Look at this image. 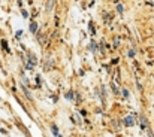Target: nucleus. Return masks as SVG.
I'll return each mask as SVG.
<instances>
[{
  "mask_svg": "<svg viewBox=\"0 0 154 137\" xmlns=\"http://www.w3.org/2000/svg\"><path fill=\"white\" fill-rule=\"evenodd\" d=\"M51 131H53V134H54L56 137H61V136H60V133H58V128H57L56 125H51Z\"/></svg>",
  "mask_w": 154,
  "mask_h": 137,
  "instance_id": "obj_2",
  "label": "nucleus"
},
{
  "mask_svg": "<svg viewBox=\"0 0 154 137\" xmlns=\"http://www.w3.org/2000/svg\"><path fill=\"white\" fill-rule=\"evenodd\" d=\"M124 124H126L127 127H132V125H135V119H133V116H127V118L124 119Z\"/></svg>",
  "mask_w": 154,
  "mask_h": 137,
  "instance_id": "obj_1",
  "label": "nucleus"
},
{
  "mask_svg": "<svg viewBox=\"0 0 154 137\" xmlns=\"http://www.w3.org/2000/svg\"><path fill=\"white\" fill-rule=\"evenodd\" d=\"M90 49H91L93 52H96V42H94V40H91V43H90Z\"/></svg>",
  "mask_w": 154,
  "mask_h": 137,
  "instance_id": "obj_4",
  "label": "nucleus"
},
{
  "mask_svg": "<svg viewBox=\"0 0 154 137\" xmlns=\"http://www.w3.org/2000/svg\"><path fill=\"white\" fill-rule=\"evenodd\" d=\"M112 88H114V92H118V89H117V86H115V84H112Z\"/></svg>",
  "mask_w": 154,
  "mask_h": 137,
  "instance_id": "obj_13",
  "label": "nucleus"
},
{
  "mask_svg": "<svg viewBox=\"0 0 154 137\" xmlns=\"http://www.w3.org/2000/svg\"><path fill=\"white\" fill-rule=\"evenodd\" d=\"M21 34H23V32H21V30H20V32H17V34H15V36H17V37H20V36H21Z\"/></svg>",
  "mask_w": 154,
  "mask_h": 137,
  "instance_id": "obj_11",
  "label": "nucleus"
},
{
  "mask_svg": "<svg viewBox=\"0 0 154 137\" xmlns=\"http://www.w3.org/2000/svg\"><path fill=\"white\" fill-rule=\"evenodd\" d=\"M2 46H3V49H5V51H8V52H9V46L6 45V40H2Z\"/></svg>",
  "mask_w": 154,
  "mask_h": 137,
  "instance_id": "obj_5",
  "label": "nucleus"
},
{
  "mask_svg": "<svg viewBox=\"0 0 154 137\" xmlns=\"http://www.w3.org/2000/svg\"><path fill=\"white\" fill-rule=\"evenodd\" d=\"M129 57H130V58H133V57H135V51H133V49H132V51H129Z\"/></svg>",
  "mask_w": 154,
  "mask_h": 137,
  "instance_id": "obj_8",
  "label": "nucleus"
},
{
  "mask_svg": "<svg viewBox=\"0 0 154 137\" xmlns=\"http://www.w3.org/2000/svg\"><path fill=\"white\" fill-rule=\"evenodd\" d=\"M123 95H124V97H129V91H127V89H123Z\"/></svg>",
  "mask_w": 154,
  "mask_h": 137,
  "instance_id": "obj_10",
  "label": "nucleus"
},
{
  "mask_svg": "<svg viewBox=\"0 0 154 137\" xmlns=\"http://www.w3.org/2000/svg\"><path fill=\"white\" fill-rule=\"evenodd\" d=\"M88 29H90V33H91V34H94V26H93V23H90V24H88Z\"/></svg>",
  "mask_w": 154,
  "mask_h": 137,
  "instance_id": "obj_7",
  "label": "nucleus"
},
{
  "mask_svg": "<svg viewBox=\"0 0 154 137\" xmlns=\"http://www.w3.org/2000/svg\"><path fill=\"white\" fill-rule=\"evenodd\" d=\"M117 9H118V12L121 14V12H123V5H118V6H117Z\"/></svg>",
  "mask_w": 154,
  "mask_h": 137,
  "instance_id": "obj_9",
  "label": "nucleus"
},
{
  "mask_svg": "<svg viewBox=\"0 0 154 137\" xmlns=\"http://www.w3.org/2000/svg\"><path fill=\"white\" fill-rule=\"evenodd\" d=\"M30 32H32V33H36V32H38V24H36V23H32V24H30Z\"/></svg>",
  "mask_w": 154,
  "mask_h": 137,
  "instance_id": "obj_3",
  "label": "nucleus"
},
{
  "mask_svg": "<svg viewBox=\"0 0 154 137\" xmlns=\"http://www.w3.org/2000/svg\"><path fill=\"white\" fill-rule=\"evenodd\" d=\"M118 42H120V39H115V42H114V46H118Z\"/></svg>",
  "mask_w": 154,
  "mask_h": 137,
  "instance_id": "obj_12",
  "label": "nucleus"
},
{
  "mask_svg": "<svg viewBox=\"0 0 154 137\" xmlns=\"http://www.w3.org/2000/svg\"><path fill=\"white\" fill-rule=\"evenodd\" d=\"M66 98H67V100H72V98H73V92H72V91L66 92Z\"/></svg>",
  "mask_w": 154,
  "mask_h": 137,
  "instance_id": "obj_6",
  "label": "nucleus"
}]
</instances>
